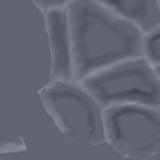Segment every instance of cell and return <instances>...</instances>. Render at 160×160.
Instances as JSON below:
<instances>
[{
  "instance_id": "cell-1",
  "label": "cell",
  "mask_w": 160,
  "mask_h": 160,
  "mask_svg": "<svg viewBox=\"0 0 160 160\" xmlns=\"http://www.w3.org/2000/svg\"><path fill=\"white\" fill-rule=\"evenodd\" d=\"M66 11L75 82L124 60L144 56L142 31L96 1L75 0Z\"/></svg>"
},
{
  "instance_id": "cell-2",
  "label": "cell",
  "mask_w": 160,
  "mask_h": 160,
  "mask_svg": "<svg viewBox=\"0 0 160 160\" xmlns=\"http://www.w3.org/2000/svg\"><path fill=\"white\" fill-rule=\"evenodd\" d=\"M78 83L102 109L124 104L160 108V78L144 56L113 64Z\"/></svg>"
},
{
  "instance_id": "cell-3",
  "label": "cell",
  "mask_w": 160,
  "mask_h": 160,
  "mask_svg": "<svg viewBox=\"0 0 160 160\" xmlns=\"http://www.w3.org/2000/svg\"><path fill=\"white\" fill-rule=\"evenodd\" d=\"M47 112L72 141L106 142L102 109L77 82L52 81L39 91Z\"/></svg>"
},
{
  "instance_id": "cell-4",
  "label": "cell",
  "mask_w": 160,
  "mask_h": 160,
  "mask_svg": "<svg viewBox=\"0 0 160 160\" xmlns=\"http://www.w3.org/2000/svg\"><path fill=\"white\" fill-rule=\"evenodd\" d=\"M106 142L124 158L149 160L160 152V108L137 104L102 109Z\"/></svg>"
},
{
  "instance_id": "cell-5",
  "label": "cell",
  "mask_w": 160,
  "mask_h": 160,
  "mask_svg": "<svg viewBox=\"0 0 160 160\" xmlns=\"http://www.w3.org/2000/svg\"><path fill=\"white\" fill-rule=\"evenodd\" d=\"M44 19L52 58V81L75 82L66 7L46 12Z\"/></svg>"
},
{
  "instance_id": "cell-6",
  "label": "cell",
  "mask_w": 160,
  "mask_h": 160,
  "mask_svg": "<svg viewBox=\"0 0 160 160\" xmlns=\"http://www.w3.org/2000/svg\"><path fill=\"white\" fill-rule=\"evenodd\" d=\"M116 14L136 24L146 34L160 24L158 0H95Z\"/></svg>"
},
{
  "instance_id": "cell-7",
  "label": "cell",
  "mask_w": 160,
  "mask_h": 160,
  "mask_svg": "<svg viewBox=\"0 0 160 160\" xmlns=\"http://www.w3.org/2000/svg\"><path fill=\"white\" fill-rule=\"evenodd\" d=\"M143 55L153 66L160 64V24L144 34Z\"/></svg>"
},
{
  "instance_id": "cell-8",
  "label": "cell",
  "mask_w": 160,
  "mask_h": 160,
  "mask_svg": "<svg viewBox=\"0 0 160 160\" xmlns=\"http://www.w3.org/2000/svg\"><path fill=\"white\" fill-rule=\"evenodd\" d=\"M75 0H32L34 4L43 13L54 9L63 8Z\"/></svg>"
},
{
  "instance_id": "cell-9",
  "label": "cell",
  "mask_w": 160,
  "mask_h": 160,
  "mask_svg": "<svg viewBox=\"0 0 160 160\" xmlns=\"http://www.w3.org/2000/svg\"><path fill=\"white\" fill-rule=\"evenodd\" d=\"M154 69H155L157 74L158 75V76L160 78V64L159 65H157V66H154Z\"/></svg>"
},
{
  "instance_id": "cell-10",
  "label": "cell",
  "mask_w": 160,
  "mask_h": 160,
  "mask_svg": "<svg viewBox=\"0 0 160 160\" xmlns=\"http://www.w3.org/2000/svg\"><path fill=\"white\" fill-rule=\"evenodd\" d=\"M158 2H159V6H160V0H158Z\"/></svg>"
}]
</instances>
